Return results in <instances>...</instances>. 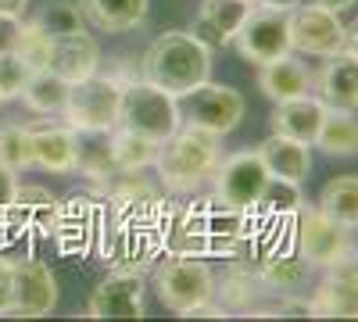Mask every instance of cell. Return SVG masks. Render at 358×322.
I'll list each match as a JSON object with an SVG mask.
<instances>
[{
    "label": "cell",
    "instance_id": "31",
    "mask_svg": "<svg viewBox=\"0 0 358 322\" xmlns=\"http://www.w3.org/2000/svg\"><path fill=\"white\" fill-rule=\"evenodd\" d=\"M36 25L43 29V33H50V36H69V33L86 29V18H83L79 4H72V0H50V4L40 8Z\"/></svg>",
    "mask_w": 358,
    "mask_h": 322
},
{
    "label": "cell",
    "instance_id": "29",
    "mask_svg": "<svg viewBox=\"0 0 358 322\" xmlns=\"http://www.w3.org/2000/svg\"><path fill=\"white\" fill-rule=\"evenodd\" d=\"M315 208L322 215H330L334 222L355 229V222H358V180L355 175H337V180H330L322 186Z\"/></svg>",
    "mask_w": 358,
    "mask_h": 322
},
{
    "label": "cell",
    "instance_id": "4",
    "mask_svg": "<svg viewBox=\"0 0 358 322\" xmlns=\"http://www.w3.org/2000/svg\"><path fill=\"white\" fill-rule=\"evenodd\" d=\"M179 126H183V111H179V97L158 90L147 79L122 86V104H118V126L140 133L155 143H165Z\"/></svg>",
    "mask_w": 358,
    "mask_h": 322
},
{
    "label": "cell",
    "instance_id": "34",
    "mask_svg": "<svg viewBox=\"0 0 358 322\" xmlns=\"http://www.w3.org/2000/svg\"><path fill=\"white\" fill-rule=\"evenodd\" d=\"M11 301H15V261L0 258V315H11Z\"/></svg>",
    "mask_w": 358,
    "mask_h": 322
},
{
    "label": "cell",
    "instance_id": "22",
    "mask_svg": "<svg viewBox=\"0 0 358 322\" xmlns=\"http://www.w3.org/2000/svg\"><path fill=\"white\" fill-rule=\"evenodd\" d=\"M251 0H201L197 11V36L212 47V43H233L236 29L248 18Z\"/></svg>",
    "mask_w": 358,
    "mask_h": 322
},
{
    "label": "cell",
    "instance_id": "11",
    "mask_svg": "<svg viewBox=\"0 0 358 322\" xmlns=\"http://www.w3.org/2000/svg\"><path fill=\"white\" fill-rule=\"evenodd\" d=\"M190 97V126L197 129H208L215 136H226L241 126L244 119V97L233 90V86H212L204 82L197 86Z\"/></svg>",
    "mask_w": 358,
    "mask_h": 322
},
{
    "label": "cell",
    "instance_id": "14",
    "mask_svg": "<svg viewBox=\"0 0 358 322\" xmlns=\"http://www.w3.org/2000/svg\"><path fill=\"white\" fill-rule=\"evenodd\" d=\"M312 94L326 108L355 111V104H358V61H355V50H341V54L326 57V65L319 68V75H312Z\"/></svg>",
    "mask_w": 358,
    "mask_h": 322
},
{
    "label": "cell",
    "instance_id": "21",
    "mask_svg": "<svg viewBox=\"0 0 358 322\" xmlns=\"http://www.w3.org/2000/svg\"><path fill=\"white\" fill-rule=\"evenodd\" d=\"M4 219L15 229H36V233H50L57 226V200L50 190L43 186H18Z\"/></svg>",
    "mask_w": 358,
    "mask_h": 322
},
{
    "label": "cell",
    "instance_id": "2",
    "mask_svg": "<svg viewBox=\"0 0 358 322\" xmlns=\"http://www.w3.org/2000/svg\"><path fill=\"white\" fill-rule=\"evenodd\" d=\"M222 136L208 133V129H197V126H179L162 147H158V175L165 190L172 193H194L201 190L204 183H212V175L222 161Z\"/></svg>",
    "mask_w": 358,
    "mask_h": 322
},
{
    "label": "cell",
    "instance_id": "30",
    "mask_svg": "<svg viewBox=\"0 0 358 322\" xmlns=\"http://www.w3.org/2000/svg\"><path fill=\"white\" fill-rule=\"evenodd\" d=\"M0 165L11 172L33 165V133H29V126H18V122L0 126Z\"/></svg>",
    "mask_w": 358,
    "mask_h": 322
},
{
    "label": "cell",
    "instance_id": "23",
    "mask_svg": "<svg viewBox=\"0 0 358 322\" xmlns=\"http://www.w3.org/2000/svg\"><path fill=\"white\" fill-rule=\"evenodd\" d=\"M79 11L86 25L101 29V33H133L147 15V0H79Z\"/></svg>",
    "mask_w": 358,
    "mask_h": 322
},
{
    "label": "cell",
    "instance_id": "26",
    "mask_svg": "<svg viewBox=\"0 0 358 322\" xmlns=\"http://www.w3.org/2000/svg\"><path fill=\"white\" fill-rule=\"evenodd\" d=\"M18 97H22V104L29 111L43 115V119H54V115H65L69 82L62 75H54L50 68H36V72H29V79H25Z\"/></svg>",
    "mask_w": 358,
    "mask_h": 322
},
{
    "label": "cell",
    "instance_id": "15",
    "mask_svg": "<svg viewBox=\"0 0 358 322\" xmlns=\"http://www.w3.org/2000/svg\"><path fill=\"white\" fill-rule=\"evenodd\" d=\"M101 65V47L97 40L79 29L69 36H50V54H47V68L54 75H62L65 82H79L86 75H94Z\"/></svg>",
    "mask_w": 358,
    "mask_h": 322
},
{
    "label": "cell",
    "instance_id": "35",
    "mask_svg": "<svg viewBox=\"0 0 358 322\" xmlns=\"http://www.w3.org/2000/svg\"><path fill=\"white\" fill-rule=\"evenodd\" d=\"M18 33H22V18L0 15V54H15V47H18Z\"/></svg>",
    "mask_w": 358,
    "mask_h": 322
},
{
    "label": "cell",
    "instance_id": "13",
    "mask_svg": "<svg viewBox=\"0 0 358 322\" xmlns=\"http://www.w3.org/2000/svg\"><path fill=\"white\" fill-rule=\"evenodd\" d=\"M57 308V276L40 258L15 261V301L11 315H50Z\"/></svg>",
    "mask_w": 358,
    "mask_h": 322
},
{
    "label": "cell",
    "instance_id": "28",
    "mask_svg": "<svg viewBox=\"0 0 358 322\" xmlns=\"http://www.w3.org/2000/svg\"><path fill=\"white\" fill-rule=\"evenodd\" d=\"M158 147H162V143L147 140L140 133L111 129V158H115V168L122 175H140L143 168H151L158 161Z\"/></svg>",
    "mask_w": 358,
    "mask_h": 322
},
{
    "label": "cell",
    "instance_id": "36",
    "mask_svg": "<svg viewBox=\"0 0 358 322\" xmlns=\"http://www.w3.org/2000/svg\"><path fill=\"white\" fill-rule=\"evenodd\" d=\"M15 190H18V180H15V172L0 165V219H4V212H8V204H11Z\"/></svg>",
    "mask_w": 358,
    "mask_h": 322
},
{
    "label": "cell",
    "instance_id": "20",
    "mask_svg": "<svg viewBox=\"0 0 358 322\" xmlns=\"http://www.w3.org/2000/svg\"><path fill=\"white\" fill-rule=\"evenodd\" d=\"M258 158L268 168V175L283 180V183H305V175L312 168L308 143H297V140H287V136H276V133L258 147Z\"/></svg>",
    "mask_w": 358,
    "mask_h": 322
},
{
    "label": "cell",
    "instance_id": "17",
    "mask_svg": "<svg viewBox=\"0 0 358 322\" xmlns=\"http://www.w3.org/2000/svg\"><path fill=\"white\" fill-rule=\"evenodd\" d=\"M33 165H40L50 175L76 172V129L72 126H33Z\"/></svg>",
    "mask_w": 358,
    "mask_h": 322
},
{
    "label": "cell",
    "instance_id": "8",
    "mask_svg": "<svg viewBox=\"0 0 358 322\" xmlns=\"http://www.w3.org/2000/svg\"><path fill=\"white\" fill-rule=\"evenodd\" d=\"M301 219H297V251L312 269H326L337 261L355 254V229L334 222L330 215H322L319 208L301 204Z\"/></svg>",
    "mask_w": 358,
    "mask_h": 322
},
{
    "label": "cell",
    "instance_id": "12",
    "mask_svg": "<svg viewBox=\"0 0 358 322\" xmlns=\"http://www.w3.org/2000/svg\"><path fill=\"white\" fill-rule=\"evenodd\" d=\"M312 315L326 319H355L358 315V269H355V254L326 265V276L315 283V294L308 298Z\"/></svg>",
    "mask_w": 358,
    "mask_h": 322
},
{
    "label": "cell",
    "instance_id": "33",
    "mask_svg": "<svg viewBox=\"0 0 358 322\" xmlns=\"http://www.w3.org/2000/svg\"><path fill=\"white\" fill-rule=\"evenodd\" d=\"M29 72H33V68H29L18 54H0V104L15 101L22 94Z\"/></svg>",
    "mask_w": 358,
    "mask_h": 322
},
{
    "label": "cell",
    "instance_id": "24",
    "mask_svg": "<svg viewBox=\"0 0 358 322\" xmlns=\"http://www.w3.org/2000/svg\"><path fill=\"white\" fill-rule=\"evenodd\" d=\"M262 283L268 294H294V298H301L305 290L312 286L315 279V269L308 265V261L301 254H280V258H268L265 265L258 269Z\"/></svg>",
    "mask_w": 358,
    "mask_h": 322
},
{
    "label": "cell",
    "instance_id": "18",
    "mask_svg": "<svg viewBox=\"0 0 358 322\" xmlns=\"http://www.w3.org/2000/svg\"><path fill=\"white\" fill-rule=\"evenodd\" d=\"M322 111H326V104L315 94L280 101L273 108V133L287 136V140H297V143H308V147H312V140L319 133V122H322Z\"/></svg>",
    "mask_w": 358,
    "mask_h": 322
},
{
    "label": "cell",
    "instance_id": "7",
    "mask_svg": "<svg viewBox=\"0 0 358 322\" xmlns=\"http://www.w3.org/2000/svg\"><path fill=\"white\" fill-rule=\"evenodd\" d=\"M268 168L262 165L258 151H241L219 161L212 183H215V200L229 212H251L262 204V193L268 186Z\"/></svg>",
    "mask_w": 358,
    "mask_h": 322
},
{
    "label": "cell",
    "instance_id": "27",
    "mask_svg": "<svg viewBox=\"0 0 358 322\" xmlns=\"http://www.w3.org/2000/svg\"><path fill=\"white\" fill-rule=\"evenodd\" d=\"M76 172L90 180L118 175L111 158V129H76Z\"/></svg>",
    "mask_w": 358,
    "mask_h": 322
},
{
    "label": "cell",
    "instance_id": "16",
    "mask_svg": "<svg viewBox=\"0 0 358 322\" xmlns=\"http://www.w3.org/2000/svg\"><path fill=\"white\" fill-rule=\"evenodd\" d=\"M312 75L315 72L294 54H280V57H273V61L258 65V86L273 104L312 94Z\"/></svg>",
    "mask_w": 358,
    "mask_h": 322
},
{
    "label": "cell",
    "instance_id": "9",
    "mask_svg": "<svg viewBox=\"0 0 358 322\" xmlns=\"http://www.w3.org/2000/svg\"><path fill=\"white\" fill-rule=\"evenodd\" d=\"M236 54L251 65H265L280 54H290V33H287V11L276 8H258L251 4L248 18L241 22L233 36Z\"/></svg>",
    "mask_w": 358,
    "mask_h": 322
},
{
    "label": "cell",
    "instance_id": "5",
    "mask_svg": "<svg viewBox=\"0 0 358 322\" xmlns=\"http://www.w3.org/2000/svg\"><path fill=\"white\" fill-rule=\"evenodd\" d=\"M287 33H290V50H301L308 57L355 50V22L344 29L337 11H326L315 4H294L287 11Z\"/></svg>",
    "mask_w": 358,
    "mask_h": 322
},
{
    "label": "cell",
    "instance_id": "19",
    "mask_svg": "<svg viewBox=\"0 0 358 322\" xmlns=\"http://www.w3.org/2000/svg\"><path fill=\"white\" fill-rule=\"evenodd\" d=\"M265 294H268V290H265L258 272H251L244 265H233L222 276V283H215L212 308H215V315H226V312H258Z\"/></svg>",
    "mask_w": 358,
    "mask_h": 322
},
{
    "label": "cell",
    "instance_id": "3",
    "mask_svg": "<svg viewBox=\"0 0 358 322\" xmlns=\"http://www.w3.org/2000/svg\"><path fill=\"white\" fill-rule=\"evenodd\" d=\"M155 290L169 312L176 315H194V312H208L215 315L212 298H215V272L208 261L194 258V254H172L165 258L158 272H155Z\"/></svg>",
    "mask_w": 358,
    "mask_h": 322
},
{
    "label": "cell",
    "instance_id": "38",
    "mask_svg": "<svg viewBox=\"0 0 358 322\" xmlns=\"http://www.w3.org/2000/svg\"><path fill=\"white\" fill-rule=\"evenodd\" d=\"M29 8V0H0V15H11V18H22Z\"/></svg>",
    "mask_w": 358,
    "mask_h": 322
},
{
    "label": "cell",
    "instance_id": "1",
    "mask_svg": "<svg viewBox=\"0 0 358 322\" xmlns=\"http://www.w3.org/2000/svg\"><path fill=\"white\" fill-rule=\"evenodd\" d=\"M143 79L172 97H187L212 75V47L194 33H162L140 57Z\"/></svg>",
    "mask_w": 358,
    "mask_h": 322
},
{
    "label": "cell",
    "instance_id": "10",
    "mask_svg": "<svg viewBox=\"0 0 358 322\" xmlns=\"http://www.w3.org/2000/svg\"><path fill=\"white\" fill-rule=\"evenodd\" d=\"M143 301H147L143 276L133 269H118L90 294L86 315L90 319H140Z\"/></svg>",
    "mask_w": 358,
    "mask_h": 322
},
{
    "label": "cell",
    "instance_id": "25",
    "mask_svg": "<svg viewBox=\"0 0 358 322\" xmlns=\"http://www.w3.org/2000/svg\"><path fill=\"white\" fill-rule=\"evenodd\" d=\"M315 147L330 158H355L358 154V122H355V111L344 108H326L322 111V122L315 133Z\"/></svg>",
    "mask_w": 358,
    "mask_h": 322
},
{
    "label": "cell",
    "instance_id": "37",
    "mask_svg": "<svg viewBox=\"0 0 358 322\" xmlns=\"http://www.w3.org/2000/svg\"><path fill=\"white\" fill-rule=\"evenodd\" d=\"M305 4H315V8H326V11H351L355 8V0H305Z\"/></svg>",
    "mask_w": 358,
    "mask_h": 322
},
{
    "label": "cell",
    "instance_id": "32",
    "mask_svg": "<svg viewBox=\"0 0 358 322\" xmlns=\"http://www.w3.org/2000/svg\"><path fill=\"white\" fill-rule=\"evenodd\" d=\"M15 54L22 57V61L29 65V68H47V54H50V33H43V29L36 25V22H22V33H18V47H15Z\"/></svg>",
    "mask_w": 358,
    "mask_h": 322
},
{
    "label": "cell",
    "instance_id": "39",
    "mask_svg": "<svg viewBox=\"0 0 358 322\" xmlns=\"http://www.w3.org/2000/svg\"><path fill=\"white\" fill-rule=\"evenodd\" d=\"M258 8H276V11H290L294 4H301V0H251Z\"/></svg>",
    "mask_w": 358,
    "mask_h": 322
},
{
    "label": "cell",
    "instance_id": "6",
    "mask_svg": "<svg viewBox=\"0 0 358 322\" xmlns=\"http://www.w3.org/2000/svg\"><path fill=\"white\" fill-rule=\"evenodd\" d=\"M118 104H122V82L94 72L79 82H69L65 119L72 129H115Z\"/></svg>",
    "mask_w": 358,
    "mask_h": 322
}]
</instances>
